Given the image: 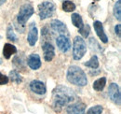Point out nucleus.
<instances>
[{"label": "nucleus", "instance_id": "nucleus-1", "mask_svg": "<svg viewBox=\"0 0 121 114\" xmlns=\"http://www.w3.org/2000/svg\"><path fill=\"white\" fill-rule=\"evenodd\" d=\"M76 98L75 92L66 86H57L53 92H52V99H53V105L57 108H62L73 101H75Z\"/></svg>", "mask_w": 121, "mask_h": 114}, {"label": "nucleus", "instance_id": "nucleus-2", "mask_svg": "<svg viewBox=\"0 0 121 114\" xmlns=\"http://www.w3.org/2000/svg\"><path fill=\"white\" fill-rule=\"evenodd\" d=\"M67 80L72 84L77 86H85L88 83L87 76L79 66H72L67 71Z\"/></svg>", "mask_w": 121, "mask_h": 114}, {"label": "nucleus", "instance_id": "nucleus-3", "mask_svg": "<svg viewBox=\"0 0 121 114\" xmlns=\"http://www.w3.org/2000/svg\"><path fill=\"white\" fill-rule=\"evenodd\" d=\"M87 52V45L81 37H76L73 46V57L75 60H80Z\"/></svg>", "mask_w": 121, "mask_h": 114}, {"label": "nucleus", "instance_id": "nucleus-4", "mask_svg": "<svg viewBox=\"0 0 121 114\" xmlns=\"http://www.w3.org/2000/svg\"><path fill=\"white\" fill-rule=\"evenodd\" d=\"M34 8L31 4H24L21 7L20 11L18 13L17 21L21 25H24L26 22L29 20L32 15L34 14Z\"/></svg>", "mask_w": 121, "mask_h": 114}, {"label": "nucleus", "instance_id": "nucleus-5", "mask_svg": "<svg viewBox=\"0 0 121 114\" xmlns=\"http://www.w3.org/2000/svg\"><path fill=\"white\" fill-rule=\"evenodd\" d=\"M55 5L51 2L45 1L38 5V14L41 20H45L48 17H51L55 11Z\"/></svg>", "mask_w": 121, "mask_h": 114}, {"label": "nucleus", "instance_id": "nucleus-6", "mask_svg": "<svg viewBox=\"0 0 121 114\" xmlns=\"http://www.w3.org/2000/svg\"><path fill=\"white\" fill-rule=\"evenodd\" d=\"M108 95L110 97V99L112 100L115 104L120 106L121 103V95L120 91H119V87L117 83H111L108 89Z\"/></svg>", "mask_w": 121, "mask_h": 114}, {"label": "nucleus", "instance_id": "nucleus-7", "mask_svg": "<svg viewBox=\"0 0 121 114\" xmlns=\"http://www.w3.org/2000/svg\"><path fill=\"white\" fill-rule=\"evenodd\" d=\"M56 43L59 50L62 52H67L71 49V42L66 36L60 35L56 39Z\"/></svg>", "mask_w": 121, "mask_h": 114}, {"label": "nucleus", "instance_id": "nucleus-8", "mask_svg": "<svg viewBox=\"0 0 121 114\" xmlns=\"http://www.w3.org/2000/svg\"><path fill=\"white\" fill-rule=\"evenodd\" d=\"M50 26L53 31L59 33L62 36H66V37L68 36V30L66 25L59 20H52L50 23Z\"/></svg>", "mask_w": 121, "mask_h": 114}, {"label": "nucleus", "instance_id": "nucleus-9", "mask_svg": "<svg viewBox=\"0 0 121 114\" xmlns=\"http://www.w3.org/2000/svg\"><path fill=\"white\" fill-rule=\"evenodd\" d=\"M42 50L44 52V59L47 62L51 61L55 56V50L52 44L49 42H45L42 45Z\"/></svg>", "mask_w": 121, "mask_h": 114}, {"label": "nucleus", "instance_id": "nucleus-10", "mask_svg": "<svg viewBox=\"0 0 121 114\" xmlns=\"http://www.w3.org/2000/svg\"><path fill=\"white\" fill-rule=\"evenodd\" d=\"M86 106L84 103H76L69 105L66 111L67 114H86Z\"/></svg>", "mask_w": 121, "mask_h": 114}, {"label": "nucleus", "instance_id": "nucleus-11", "mask_svg": "<svg viewBox=\"0 0 121 114\" xmlns=\"http://www.w3.org/2000/svg\"><path fill=\"white\" fill-rule=\"evenodd\" d=\"M27 65L29 66V67L36 70L41 66V60H40V56L36 53H32L30 54L28 58H27Z\"/></svg>", "mask_w": 121, "mask_h": 114}, {"label": "nucleus", "instance_id": "nucleus-12", "mask_svg": "<svg viewBox=\"0 0 121 114\" xmlns=\"http://www.w3.org/2000/svg\"><path fill=\"white\" fill-rule=\"evenodd\" d=\"M30 89L37 95H44L47 91L44 82L40 81H33L30 83Z\"/></svg>", "mask_w": 121, "mask_h": 114}, {"label": "nucleus", "instance_id": "nucleus-13", "mask_svg": "<svg viewBox=\"0 0 121 114\" xmlns=\"http://www.w3.org/2000/svg\"><path fill=\"white\" fill-rule=\"evenodd\" d=\"M93 25H94V29H95V31H96L97 36L100 38V39L102 40V42H104V43L108 42V38H107L105 32H104V30L103 24H102L101 22H99V21H96V22H94Z\"/></svg>", "mask_w": 121, "mask_h": 114}, {"label": "nucleus", "instance_id": "nucleus-14", "mask_svg": "<svg viewBox=\"0 0 121 114\" xmlns=\"http://www.w3.org/2000/svg\"><path fill=\"white\" fill-rule=\"evenodd\" d=\"M38 38V33H37V28L35 27V24L32 23L29 29V33H28V37H27V40L31 46H35V43L37 41Z\"/></svg>", "mask_w": 121, "mask_h": 114}, {"label": "nucleus", "instance_id": "nucleus-15", "mask_svg": "<svg viewBox=\"0 0 121 114\" xmlns=\"http://www.w3.org/2000/svg\"><path fill=\"white\" fill-rule=\"evenodd\" d=\"M17 52V49L14 45L9 44V43H6L4 45V49H3V54L6 59H9L13 54H15Z\"/></svg>", "mask_w": 121, "mask_h": 114}, {"label": "nucleus", "instance_id": "nucleus-16", "mask_svg": "<svg viewBox=\"0 0 121 114\" xmlns=\"http://www.w3.org/2000/svg\"><path fill=\"white\" fill-rule=\"evenodd\" d=\"M105 84H106V78H104V77L100 78V79H98L97 81H95L93 82V89L95 91H98V92L103 91L104 88L105 87Z\"/></svg>", "mask_w": 121, "mask_h": 114}, {"label": "nucleus", "instance_id": "nucleus-17", "mask_svg": "<svg viewBox=\"0 0 121 114\" xmlns=\"http://www.w3.org/2000/svg\"><path fill=\"white\" fill-rule=\"evenodd\" d=\"M71 20H72L73 24H74L76 27H77L78 29H80L83 27V25H84V24H83V20H82V17H81L79 14H77V13L72 14Z\"/></svg>", "mask_w": 121, "mask_h": 114}, {"label": "nucleus", "instance_id": "nucleus-18", "mask_svg": "<svg viewBox=\"0 0 121 114\" xmlns=\"http://www.w3.org/2000/svg\"><path fill=\"white\" fill-rule=\"evenodd\" d=\"M62 10L65 12H72L76 10V5L70 0H65L62 2Z\"/></svg>", "mask_w": 121, "mask_h": 114}, {"label": "nucleus", "instance_id": "nucleus-19", "mask_svg": "<svg viewBox=\"0 0 121 114\" xmlns=\"http://www.w3.org/2000/svg\"><path fill=\"white\" fill-rule=\"evenodd\" d=\"M84 65H85L86 66H88V67H91L92 69L98 68V67H99V60H98V57L96 56V55H93V56L91 57L88 62H86Z\"/></svg>", "mask_w": 121, "mask_h": 114}, {"label": "nucleus", "instance_id": "nucleus-20", "mask_svg": "<svg viewBox=\"0 0 121 114\" xmlns=\"http://www.w3.org/2000/svg\"><path fill=\"white\" fill-rule=\"evenodd\" d=\"M114 15L115 17L120 21L121 20V1L120 0H117V3L115 4V7H114Z\"/></svg>", "mask_w": 121, "mask_h": 114}, {"label": "nucleus", "instance_id": "nucleus-21", "mask_svg": "<svg viewBox=\"0 0 121 114\" xmlns=\"http://www.w3.org/2000/svg\"><path fill=\"white\" fill-rule=\"evenodd\" d=\"M7 38L11 40V41H13V42H16L17 39H18V38L15 35V33H14L13 28H12L11 25H9V27L7 29Z\"/></svg>", "mask_w": 121, "mask_h": 114}, {"label": "nucleus", "instance_id": "nucleus-22", "mask_svg": "<svg viewBox=\"0 0 121 114\" xmlns=\"http://www.w3.org/2000/svg\"><path fill=\"white\" fill-rule=\"evenodd\" d=\"M9 78H10L11 81L16 82V83H20L22 81V78H21V76H20V74L17 71H15V70H12V71L9 72Z\"/></svg>", "mask_w": 121, "mask_h": 114}, {"label": "nucleus", "instance_id": "nucleus-23", "mask_svg": "<svg viewBox=\"0 0 121 114\" xmlns=\"http://www.w3.org/2000/svg\"><path fill=\"white\" fill-rule=\"evenodd\" d=\"M102 112H103V107L98 105V106H94V107H91V109H89L87 114H102Z\"/></svg>", "mask_w": 121, "mask_h": 114}, {"label": "nucleus", "instance_id": "nucleus-24", "mask_svg": "<svg viewBox=\"0 0 121 114\" xmlns=\"http://www.w3.org/2000/svg\"><path fill=\"white\" fill-rule=\"evenodd\" d=\"M90 32H91V27L88 24H84L82 28L79 29V33L82 35L83 38H88L90 35Z\"/></svg>", "mask_w": 121, "mask_h": 114}, {"label": "nucleus", "instance_id": "nucleus-25", "mask_svg": "<svg viewBox=\"0 0 121 114\" xmlns=\"http://www.w3.org/2000/svg\"><path fill=\"white\" fill-rule=\"evenodd\" d=\"M9 82V77L3 75L2 73H0V85H4L7 84Z\"/></svg>", "mask_w": 121, "mask_h": 114}, {"label": "nucleus", "instance_id": "nucleus-26", "mask_svg": "<svg viewBox=\"0 0 121 114\" xmlns=\"http://www.w3.org/2000/svg\"><path fill=\"white\" fill-rule=\"evenodd\" d=\"M115 32L116 34L117 35V37L120 38V36H121V25L120 24H117L116 27H115Z\"/></svg>", "mask_w": 121, "mask_h": 114}, {"label": "nucleus", "instance_id": "nucleus-27", "mask_svg": "<svg viewBox=\"0 0 121 114\" xmlns=\"http://www.w3.org/2000/svg\"><path fill=\"white\" fill-rule=\"evenodd\" d=\"M5 2H6V0H0V6H1V5H3Z\"/></svg>", "mask_w": 121, "mask_h": 114}, {"label": "nucleus", "instance_id": "nucleus-28", "mask_svg": "<svg viewBox=\"0 0 121 114\" xmlns=\"http://www.w3.org/2000/svg\"><path fill=\"white\" fill-rule=\"evenodd\" d=\"M95 1H99V0H95Z\"/></svg>", "mask_w": 121, "mask_h": 114}]
</instances>
